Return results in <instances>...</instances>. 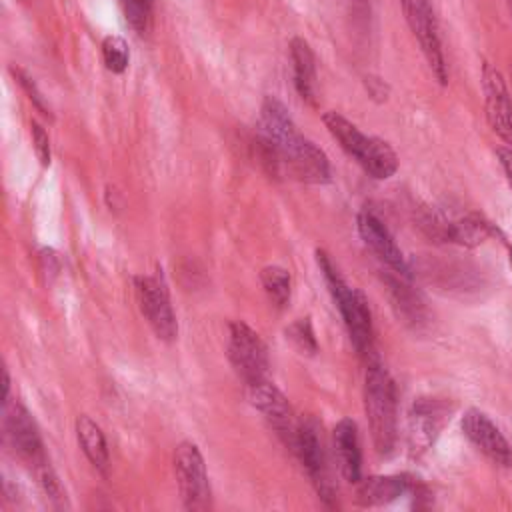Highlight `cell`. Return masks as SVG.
I'll use <instances>...</instances> for the list:
<instances>
[{"instance_id":"obj_28","label":"cell","mask_w":512,"mask_h":512,"mask_svg":"<svg viewBox=\"0 0 512 512\" xmlns=\"http://www.w3.org/2000/svg\"><path fill=\"white\" fill-rule=\"evenodd\" d=\"M510 262H512V248H510Z\"/></svg>"},{"instance_id":"obj_27","label":"cell","mask_w":512,"mask_h":512,"mask_svg":"<svg viewBox=\"0 0 512 512\" xmlns=\"http://www.w3.org/2000/svg\"><path fill=\"white\" fill-rule=\"evenodd\" d=\"M498 160H500V166L504 170L506 182L512 190V148H498Z\"/></svg>"},{"instance_id":"obj_4","label":"cell","mask_w":512,"mask_h":512,"mask_svg":"<svg viewBox=\"0 0 512 512\" xmlns=\"http://www.w3.org/2000/svg\"><path fill=\"white\" fill-rule=\"evenodd\" d=\"M174 472L182 502L188 510H206L210 506V482L200 448L184 440L174 450Z\"/></svg>"},{"instance_id":"obj_20","label":"cell","mask_w":512,"mask_h":512,"mask_svg":"<svg viewBox=\"0 0 512 512\" xmlns=\"http://www.w3.org/2000/svg\"><path fill=\"white\" fill-rule=\"evenodd\" d=\"M492 234L490 224L478 214H466L446 224L444 238L462 246H478Z\"/></svg>"},{"instance_id":"obj_18","label":"cell","mask_w":512,"mask_h":512,"mask_svg":"<svg viewBox=\"0 0 512 512\" xmlns=\"http://www.w3.org/2000/svg\"><path fill=\"white\" fill-rule=\"evenodd\" d=\"M322 120H324V126L328 128V132L332 134V138L340 144V148L350 158H354L358 162L362 158L368 142H370V136L360 132L358 126H354L350 120H346L338 112H326L322 116Z\"/></svg>"},{"instance_id":"obj_10","label":"cell","mask_w":512,"mask_h":512,"mask_svg":"<svg viewBox=\"0 0 512 512\" xmlns=\"http://www.w3.org/2000/svg\"><path fill=\"white\" fill-rule=\"evenodd\" d=\"M482 92L488 126L498 138L512 144V98L504 76L488 62L482 66Z\"/></svg>"},{"instance_id":"obj_11","label":"cell","mask_w":512,"mask_h":512,"mask_svg":"<svg viewBox=\"0 0 512 512\" xmlns=\"http://www.w3.org/2000/svg\"><path fill=\"white\" fill-rule=\"evenodd\" d=\"M464 436L492 462L500 466H512V446L500 428L478 408H468L462 416Z\"/></svg>"},{"instance_id":"obj_12","label":"cell","mask_w":512,"mask_h":512,"mask_svg":"<svg viewBox=\"0 0 512 512\" xmlns=\"http://www.w3.org/2000/svg\"><path fill=\"white\" fill-rule=\"evenodd\" d=\"M446 414H448L446 404L436 398H418L414 402L408 418L410 452L420 454L434 444L438 432L444 426Z\"/></svg>"},{"instance_id":"obj_2","label":"cell","mask_w":512,"mask_h":512,"mask_svg":"<svg viewBox=\"0 0 512 512\" xmlns=\"http://www.w3.org/2000/svg\"><path fill=\"white\" fill-rule=\"evenodd\" d=\"M316 262H318L322 278L328 286V292L340 310V316L346 324V330L350 334V340H352L356 352L360 356H370L374 332H372V316H370L368 300L364 298V294L360 290L352 288L342 278V274L338 272V268L334 266V262L330 260V256L324 250H316Z\"/></svg>"},{"instance_id":"obj_14","label":"cell","mask_w":512,"mask_h":512,"mask_svg":"<svg viewBox=\"0 0 512 512\" xmlns=\"http://www.w3.org/2000/svg\"><path fill=\"white\" fill-rule=\"evenodd\" d=\"M332 440L342 476L348 482L358 484L362 480V452L356 422L352 418H342L332 430Z\"/></svg>"},{"instance_id":"obj_6","label":"cell","mask_w":512,"mask_h":512,"mask_svg":"<svg viewBox=\"0 0 512 512\" xmlns=\"http://www.w3.org/2000/svg\"><path fill=\"white\" fill-rule=\"evenodd\" d=\"M134 290L140 312L148 320L154 334L164 342H172L178 334V322L170 304L166 284L158 276L142 274L134 276Z\"/></svg>"},{"instance_id":"obj_22","label":"cell","mask_w":512,"mask_h":512,"mask_svg":"<svg viewBox=\"0 0 512 512\" xmlns=\"http://www.w3.org/2000/svg\"><path fill=\"white\" fill-rule=\"evenodd\" d=\"M102 60L106 70H110L112 74H122L130 62V50L124 38L106 36L102 42Z\"/></svg>"},{"instance_id":"obj_16","label":"cell","mask_w":512,"mask_h":512,"mask_svg":"<svg viewBox=\"0 0 512 512\" xmlns=\"http://www.w3.org/2000/svg\"><path fill=\"white\" fill-rule=\"evenodd\" d=\"M410 490V478L404 474L370 476L358 482L356 502L360 506H380L396 500Z\"/></svg>"},{"instance_id":"obj_24","label":"cell","mask_w":512,"mask_h":512,"mask_svg":"<svg viewBox=\"0 0 512 512\" xmlns=\"http://www.w3.org/2000/svg\"><path fill=\"white\" fill-rule=\"evenodd\" d=\"M286 338L294 344V348H296L300 354L312 356V354H316V350H318V342H316V336H314L310 318H298V320H294V322L286 328Z\"/></svg>"},{"instance_id":"obj_8","label":"cell","mask_w":512,"mask_h":512,"mask_svg":"<svg viewBox=\"0 0 512 512\" xmlns=\"http://www.w3.org/2000/svg\"><path fill=\"white\" fill-rule=\"evenodd\" d=\"M4 428H6V438L10 440L14 452L28 462L30 466H34V470H42L44 466H48L46 454H44V444L38 432V426L32 418V414L18 402L4 404Z\"/></svg>"},{"instance_id":"obj_26","label":"cell","mask_w":512,"mask_h":512,"mask_svg":"<svg viewBox=\"0 0 512 512\" xmlns=\"http://www.w3.org/2000/svg\"><path fill=\"white\" fill-rule=\"evenodd\" d=\"M30 134H32L34 152H36L40 164H42V166H48V164H50V158H52V152H50V138H48L46 130H44L36 120H32V122H30Z\"/></svg>"},{"instance_id":"obj_1","label":"cell","mask_w":512,"mask_h":512,"mask_svg":"<svg viewBox=\"0 0 512 512\" xmlns=\"http://www.w3.org/2000/svg\"><path fill=\"white\" fill-rule=\"evenodd\" d=\"M364 410L378 454H390L396 444L398 414H396V388L380 360H368L364 378Z\"/></svg>"},{"instance_id":"obj_25","label":"cell","mask_w":512,"mask_h":512,"mask_svg":"<svg viewBox=\"0 0 512 512\" xmlns=\"http://www.w3.org/2000/svg\"><path fill=\"white\" fill-rule=\"evenodd\" d=\"M10 72H12V76L18 80V84L24 88V92L28 94V98L32 100V104L44 114V116H48V118H52V114H50V108L46 106V102H44V98H42V94H40V90L36 88V84H34V80L24 72V70H20V68H14V66H10Z\"/></svg>"},{"instance_id":"obj_29","label":"cell","mask_w":512,"mask_h":512,"mask_svg":"<svg viewBox=\"0 0 512 512\" xmlns=\"http://www.w3.org/2000/svg\"><path fill=\"white\" fill-rule=\"evenodd\" d=\"M510 4H512V0H510Z\"/></svg>"},{"instance_id":"obj_17","label":"cell","mask_w":512,"mask_h":512,"mask_svg":"<svg viewBox=\"0 0 512 512\" xmlns=\"http://www.w3.org/2000/svg\"><path fill=\"white\" fill-rule=\"evenodd\" d=\"M76 438L78 444L82 448V452L86 454L88 462L102 474H106L108 470V444H106V436L102 432V428L86 414H80L76 418Z\"/></svg>"},{"instance_id":"obj_21","label":"cell","mask_w":512,"mask_h":512,"mask_svg":"<svg viewBox=\"0 0 512 512\" xmlns=\"http://www.w3.org/2000/svg\"><path fill=\"white\" fill-rule=\"evenodd\" d=\"M260 282L268 294V298L278 306H286L288 300H290V272L282 266H276V264H270V266H264L262 272H260Z\"/></svg>"},{"instance_id":"obj_3","label":"cell","mask_w":512,"mask_h":512,"mask_svg":"<svg viewBox=\"0 0 512 512\" xmlns=\"http://www.w3.org/2000/svg\"><path fill=\"white\" fill-rule=\"evenodd\" d=\"M228 360L246 386L268 380V350L262 338L242 320L228 326Z\"/></svg>"},{"instance_id":"obj_19","label":"cell","mask_w":512,"mask_h":512,"mask_svg":"<svg viewBox=\"0 0 512 512\" xmlns=\"http://www.w3.org/2000/svg\"><path fill=\"white\" fill-rule=\"evenodd\" d=\"M358 164L362 166V170L376 178V180H386L390 176L396 174L398 170V156L394 152V148L376 136H370V142L362 154V158L358 160Z\"/></svg>"},{"instance_id":"obj_13","label":"cell","mask_w":512,"mask_h":512,"mask_svg":"<svg viewBox=\"0 0 512 512\" xmlns=\"http://www.w3.org/2000/svg\"><path fill=\"white\" fill-rule=\"evenodd\" d=\"M358 234L360 238L364 240V244L388 266L392 268L396 274L400 276H408V264H406V258L402 254V250L398 248V244L394 242L392 234L388 232V228L382 224V220L368 212V210H362L358 214Z\"/></svg>"},{"instance_id":"obj_15","label":"cell","mask_w":512,"mask_h":512,"mask_svg":"<svg viewBox=\"0 0 512 512\" xmlns=\"http://www.w3.org/2000/svg\"><path fill=\"white\" fill-rule=\"evenodd\" d=\"M290 60H292V76L296 92L310 106L316 104V58L310 44L296 36L290 42Z\"/></svg>"},{"instance_id":"obj_9","label":"cell","mask_w":512,"mask_h":512,"mask_svg":"<svg viewBox=\"0 0 512 512\" xmlns=\"http://www.w3.org/2000/svg\"><path fill=\"white\" fill-rule=\"evenodd\" d=\"M248 400L268 420V424L276 430L284 444L290 446L292 450L298 422L294 420V412L288 398L270 380H262L248 386Z\"/></svg>"},{"instance_id":"obj_23","label":"cell","mask_w":512,"mask_h":512,"mask_svg":"<svg viewBox=\"0 0 512 512\" xmlns=\"http://www.w3.org/2000/svg\"><path fill=\"white\" fill-rule=\"evenodd\" d=\"M118 6L126 18V22L138 32L144 34L152 20L154 0H118Z\"/></svg>"},{"instance_id":"obj_5","label":"cell","mask_w":512,"mask_h":512,"mask_svg":"<svg viewBox=\"0 0 512 512\" xmlns=\"http://www.w3.org/2000/svg\"><path fill=\"white\" fill-rule=\"evenodd\" d=\"M400 2H402L406 24L410 26L414 38L418 40L432 74L438 78L440 84H446L448 80L446 62H444V52L440 44L438 24H436L430 2L428 0H400Z\"/></svg>"},{"instance_id":"obj_7","label":"cell","mask_w":512,"mask_h":512,"mask_svg":"<svg viewBox=\"0 0 512 512\" xmlns=\"http://www.w3.org/2000/svg\"><path fill=\"white\" fill-rule=\"evenodd\" d=\"M292 452H296V456L300 458V462L306 468L320 498L326 504H330V500L334 498V490H332V484L328 478L324 444H322V436H320V428H318L316 420H312V418L298 420V430H296V440H294Z\"/></svg>"}]
</instances>
